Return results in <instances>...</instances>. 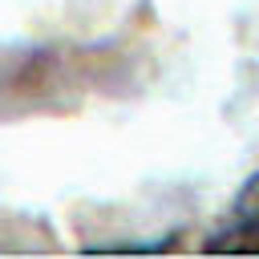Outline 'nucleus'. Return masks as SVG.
<instances>
[{
  "label": "nucleus",
  "mask_w": 259,
  "mask_h": 259,
  "mask_svg": "<svg viewBox=\"0 0 259 259\" xmlns=\"http://www.w3.org/2000/svg\"><path fill=\"white\" fill-rule=\"evenodd\" d=\"M206 251L214 255H259V174L243 182L227 219L210 231Z\"/></svg>",
  "instance_id": "obj_1"
}]
</instances>
